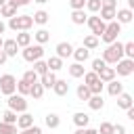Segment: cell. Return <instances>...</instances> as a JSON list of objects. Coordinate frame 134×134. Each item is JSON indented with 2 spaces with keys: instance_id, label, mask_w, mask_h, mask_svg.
<instances>
[{
  "instance_id": "obj_1",
  "label": "cell",
  "mask_w": 134,
  "mask_h": 134,
  "mask_svg": "<svg viewBox=\"0 0 134 134\" xmlns=\"http://www.w3.org/2000/svg\"><path fill=\"white\" fill-rule=\"evenodd\" d=\"M119 59H124V44L115 40V42L107 44V48L103 50V61L107 65H115Z\"/></svg>"
},
{
  "instance_id": "obj_2",
  "label": "cell",
  "mask_w": 134,
  "mask_h": 134,
  "mask_svg": "<svg viewBox=\"0 0 134 134\" xmlns=\"http://www.w3.org/2000/svg\"><path fill=\"white\" fill-rule=\"evenodd\" d=\"M34 25V19L31 15H15L8 19L6 27H10L13 31H29V27Z\"/></svg>"
},
{
  "instance_id": "obj_3",
  "label": "cell",
  "mask_w": 134,
  "mask_h": 134,
  "mask_svg": "<svg viewBox=\"0 0 134 134\" xmlns=\"http://www.w3.org/2000/svg\"><path fill=\"white\" fill-rule=\"evenodd\" d=\"M121 34V23H117L115 19L113 21H109L107 25H105V31H103V36H100V40L105 42V44H111V42H115L117 40V36Z\"/></svg>"
},
{
  "instance_id": "obj_4",
  "label": "cell",
  "mask_w": 134,
  "mask_h": 134,
  "mask_svg": "<svg viewBox=\"0 0 134 134\" xmlns=\"http://www.w3.org/2000/svg\"><path fill=\"white\" fill-rule=\"evenodd\" d=\"M0 92H2L4 96L17 92V77H15L13 73H2V75H0Z\"/></svg>"
},
{
  "instance_id": "obj_5",
  "label": "cell",
  "mask_w": 134,
  "mask_h": 134,
  "mask_svg": "<svg viewBox=\"0 0 134 134\" xmlns=\"http://www.w3.org/2000/svg\"><path fill=\"white\" fill-rule=\"evenodd\" d=\"M21 54H23V59L27 63H34V61L44 57V48H42V44H29V46H25L21 50Z\"/></svg>"
},
{
  "instance_id": "obj_6",
  "label": "cell",
  "mask_w": 134,
  "mask_h": 134,
  "mask_svg": "<svg viewBox=\"0 0 134 134\" xmlns=\"http://www.w3.org/2000/svg\"><path fill=\"white\" fill-rule=\"evenodd\" d=\"M6 103H8V109L15 111V113H23V111H27V100H25V96H21V94H15V92L8 94Z\"/></svg>"
},
{
  "instance_id": "obj_7",
  "label": "cell",
  "mask_w": 134,
  "mask_h": 134,
  "mask_svg": "<svg viewBox=\"0 0 134 134\" xmlns=\"http://www.w3.org/2000/svg\"><path fill=\"white\" fill-rule=\"evenodd\" d=\"M86 23H88V27H90V31H92V36H96V38H100L103 36V31H105V21L98 17V15H92V17H88L86 19Z\"/></svg>"
},
{
  "instance_id": "obj_8",
  "label": "cell",
  "mask_w": 134,
  "mask_h": 134,
  "mask_svg": "<svg viewBox=\"0 0 134 134\" xmlns=\"http://www.w3.org/2000/svg\"><path fill=\"white\" fill-rule=\"evenodd\" d=\"M117 67H113L115 69V75H132L134 73V59H119L117 63H115Z\"/></svg>"
},
{
  "instance_id": "obj_9",
  "label": "cell",
  "mask_w": 134,
  "mask_h": 134,
  "mask_svg": "<svg viewBox=\"0 0 134 134\" xmlns=\"http://www.w3.org/2000/svg\"><path fill=\"white\" fill-rule=\"evenodd\" d=\"M132 17H134L132 8H117V10H115V21H117V23H130Z\"/></svg>"
},
{
  "instance_id": "obj_10",
  "label": "cell",
  "mask_w": 134,
  "mask_h": 134,
  "mask_svg": "<svg viewBox=\"0 0 134 134\" xmlns=\"http://www.w3.org/2000/svg\"><path fill=\"white\" fill-rule=\"evenodd\" d=\"M54 50H57V57H59V59H67V57H71V52H73V46H71L69 42H59Z\"/></svg>"
},
{
  "instance_id": "obj_11",
  "label": "cell",
  "mask_w": 134,
  "mask_h": 134,
  "mask_svg": "<svg viewBox=\"0 0 134 134\" xmlns=\"http://www.w3.org/2000/svg\"><path fill=\"white\" fill-rule=\"evenodd\" d=\"M29 126H34V115H31V113L23 111L21 115H17V128H19V130L29 128Z\"/></svg>"
},
{
  "instance_id": "obj_12",
  "label": "cell",
  "mask_w": 134,
  "mask_h": 134,
  "mask_svg": "<svg viewBox=\"0 0 134 134\" xmlns=\"http://www.w3.org/2000/svg\"><path fill=\"white\" fill-rule=\"evenodd\" d=\"M96 75H98V80H100L103 84H107V82L115 80V69H113V67H107V65H105V67H103V69H100V71H98Z\"/></svg>"
},
{
  "instance_id": "obj_13",
  "label": "cell",
  "mask_w": 134,
  "mask_h": 134,
  "mask_svg": "<svg viewBox=\"0 0 134 134\" xmlns=\"http://www.w3.org/2000/svg\"><path fill=\"white\" fill-rule=\"evenodd\" d=\"M52 92H54L57 96H65V94L69 92L67 80H59V77H57V82H54V86H52Z\"/></svg>"
},
{
  "instance_id": "obj_14",
  "label": "cell",
  "mask_w": 134,
  "mask_h": 134,
  "mask_svg": "<svg viewBox=\"0 0 134 134\" xmlns=\"http://www.w3.org/2000/svg\"><path fill=\"white\" fill-rule=\"evenodd\" d=\"M86 103H88V107H90L92 111H100V109L105 107V100H103L100 94H90V98H88Z\"/></svg>"
},
{
  "instance_id": "obj_15",
  "label": "cell",
  "mask_w": 134,
  "mask_h": 134,
  "mask_svg": "<svg viewBox=\"0 0 134 134\" xmlns=\"http://www.w3.org/2000/svg\"><path fill=\"white\" fill-rule=\"evenodd\" d=\"M15 42H17V46H19V48H25V46H29V44H31V34H29V31H17Z\"/></svg>"
},
{
  "instance_id": "obj_16",
  "label": "cell",
  "mask_w": 134,
  "mask_h": 134,
  "mask_svg": "<svg viewBox=\"0 0 134 134\" xmlns=\"http://www.w3.org/2000/svg\"><path fill=\"white\" fill-rule=\"evenodd\" d=\"M2 50H4L8 57H17V52H19V46H17L15 38H10V40H4V44H2Z\"/></svg>"
},
{
  "instance_id": "obj_17",
  "label": "cell",
  "mask_w": 134,
  "mask_h": 134,
  "mask_svg": "<svg viewBox=\"0 0 134 134\" xmlns=\"http://www.w3.org/2000/svg\"><path fill=\"white\" fill-rule=\"evenodd\" d=\"M71 57L75 59V63H84V61H88V57H90V50H88V48H84V46H80V48H73Z\"/></svg>"
},
{
  "instance_id": "obj_18",
  "label": "cell",
  "mask_w": 134,
  "mask_h": 134,
  "mask_svg": "<svg viewBox=\"0 0 134 134\" xmlns=\"http://www.w3.org/2000/svg\"><path fill=\"white\" fill-rule=\"evenodd\" d=\"M54 82H57V75H54V71H46L44 75H40V84L44 86V90L52 88V86H54Z\"/></svg>"
},
{
  "instance_id": "obj_19",
  "label": "cell",
  "mask_w": 134,
  "mask_h": 134,
  "mask_svg": "<svg viewBox=\"0 0 134 134\" xmlns=\"http://www.w3.org/2000/svg\"><path fill=\"white\" fill-rule=\"evenodd\" d=\"M107 92H109L111 96H117V94L124 92V84L117 82V80H111V82H107Z\"/></svg>"
},
{
  "instance_id": "obj_20",
  "label": "cell",
  "mask_w": 134,
  "mask_h": 134,
  "mask_svg": "<svg viewBox=\"0 0 134 134\" xmlns=\"http://www.w3.org/2000/svg\"><path fill=\"white\" fill-rule=\"evenodd\" d=\"M88 121H90V115L84 113V111H77V113L73 115V124H75L77 128H88Z\"/></svg>"
},
{
  "instance_id": "obj_21",
  "label": "cell",
  "mask_w": 134,
  "mask_h": 134,
  "mask_svg": "<svg viewBox=\"0 0 134 134\" xmlns=\"http://www.w3.org/2000/svg\"><path fill=\"white\" fill-rule=\"evenodd\" d=\"M29 96H31V98H36V100H40V98L44 96V86H42L40 82H34V84H31V88H29Z\"/></svg>"
},
{
  "instance_id": "obj_22",
  "label": "cell",
  "mask_w": 134,
  "mask_h": 134,
  "mask_svg": "<svg viewBox=\"0 0 134 134\" xmlns=\"http://www.w3.org/2000/svg\"><path fill=\"white\" fill-rule=\"evenodd\" d=\"M117 107L119 109H128V107H132V96L128 94V92H121V94H117Z\"/></svg>"
},
{
  "instance_id": "obj_23",
  "label": "cell",
  "mask_w": 134,
  "mask_h": 134,
  "mask_svg": "<svg viewBox=\"0 0 134 134\" xmlns=\"http://www.w3.org/2000/svg\"><path fill=\"white\" fill-rule=\"evenodd\" d=\"M34 40H36V44H46L48 40H50V31L48 29H38L36 34H34Z\"/></svg>"
},
{
  "instance_id": "obj_24",
  "label": "cell",
  "mask_w": 134,
  "mask_h": 134,
  "mask_svg": "<svg viewBox=\"0 0 134 134\" xmlns=\"http://www.w3.org/2000/svg\"><path fill=\"white\" fill-rule=\"evenodd\" d=\"M17 15V6H13V4H2L0 6V17H6V19H10V17H15Z\"/></svg>"
},
{
  "instance_id": "obj_25",
  "label": "cell",
  "mask_w": 134,
  "mask_h": 134,
  "mask_svg": "<svg viewBox=\"0 0 134 134\" xmlns=\"http://www.w3.org/2000/svg\"><path fill=\"white\" fill-rule=\"evenodd\" d=\"M115 10H117V8H105V6H100V10H98L100 15H98V17H100L105 23H109V21L115 19Z\"/></svg>"
},
{
  "instance_id": "obj_26",
  "label": "cell",
  "mask_w": 134,
  "mask_h": 134,
  "mask_svg": "<svg viewBox=\"0 0 134 134\" xmlns=\"http://www.w3.org/2000/svg\"><path fill=\"white\" fill-rule=\"evenodd\" d=\"M31 19H34V23H38V25H46L48 19H50V15H48L46 10H38V13L31 15Z\"/></svg>"
},
{
  "instance_id": "obj_27",
  "label": "cell",
  "mask_w": 134,
  "mask_h": 134,
  "mask_svg": "<svg viewBox=\"0 0 134 134\" xmlns=\"http://www.w3.org/2000/svg\"><path fill=\"white\" fill-rule=\"evenodd\" d=\"M86 19H88V15L84 13V8H82V10H71V21H73L75 25H84Z\"/></svg>"
},
{
  "instance_id": "obj_28",
  "label": "cell",
  "mask_w": 134,
  "mask_h": 134,
  "mask_svg": "<svg viewBox=\"0 0 134 134\" xmlns=\"http://www.w3.org/2000/svg\"><path fill=\"white\" fill-rule=\"evenodd\" d=\"M46 65H48V71H59V69H63V59H59L54 54V57H50L46 61Z\"/></svg>"
},
{
  "instance_id": "obj_29",
  "label": "cell",
  "mask_w": 134,
  "mask_h": 134,
  "mask_svg": "<svg viewBox=\"0 0 134 134\" xmlns=\"http://www.w3.org/2000/svg\"><path fill=\"white\" fill-rule=\"evenodd\" d=\"M84 73H86V69H84L82 63H71V65H69V75H71V77H82Z\"/></svg>"
},
{
  "instance_id": "obj_30",
  "label": "cell",
  "mask_w": 134,
  "mask_h": 134,
  "mask_svg": "<svg viewBox=\"0 0 134 134\" xmlns=\"http://www.w3.org/2000/svg\"><path fill=\"white\" fill-rule=\"evenodd\" d=\"M44 124H46L50 130H54V128H59V124H61V117H59L57 113H48V115L44 117Z\"/></svg>"
},
{
  "instance_id": "obj_31",
  "label": "cell",
  "mask_w": 134,
  "mask_h": 134,
  "mask_svg": "<svg viewBox=\"0 0 134 134\" xmlns=\"http://www.w3.org/2000/svg\"><path fill=\"white\" fill-rule=\"evenodd\" d=\"M82 46H84V48H88V50H94V48H98V38L90 34V36H86V38H84Z\"/></svg>"
},
{
  "instance_id": "obj_32",
  "label": "cell",
  "mask_w": 134,
  "mask_h": 134,
  "mask_svg": "<svg viewBox=\"0 0 134 134\" xmlns=\"http://www.w3.org/2000/svg\"><path fill=\"white\" fill-rule=\"evenodd\" d=\"M75 94H77V98H80V100H88L92 92H90V88H88L86 84H80V86H77V90H75Z\"/></svg>"
},
{
  "instance_id": "obj_33",
  "label": "cell",
  "mask_w": 134,
  "mask_h": 134,
  "mask_svg": "<svg viewBox=\"0 0 134 134\" xmlns=\"http://www.w3.org/2000/svg\"><path fill=\"white\" fill-rule=\"evenodd\" d=\"M17 124H6V121H0V134H19L17 132Z\"/></svg>"
},
{
  "instance_id": "obj_34",
  "label": "cell",
  "mask_w": 134,
  "mask_h": 134,
  "mask_svg": "<svg viewBox=\"0 0 134 134\" xmlns=\"http://www.w3.org/2000/svg\"><path fill=\"white\" fill-rule=\"evenodd\" d=\"M34 71H36L38 75H44V73L48 71V65H46V61H42V59L34 61Z\"/></svg>"
},
{
  "instance_id": "obj_35",
  "label": "cell",
  "mask_w": 134,
  "mask_h": 134,
  "mask_svg": "<svg viewBox=\"0 0 134 134\" xmlns=\"http://www.w3.org/2000/svg\"><path fill=\"white\" fill-rule=\"evenodd\" d=\"M29 88H31V84H27L25 80H19V82H17V92H19L21 96L29 94Z\"/></svg>"
},
{
  "instance_id": "obj_36",
  "label": "cell",
  "mask_w": 134,
  "mask_h": 134,
  "mask_svg": "<svg viewBox=\"0 0 134 134\" xmlns=\"http://www.w3.org/2000/svg\"><path fill=\"white\" fill-rule=\"evenodd\" d=\"M38 77H40V75H38L34 69H27V71L23 73V77H21V80H25L27 84H34V82H38Z\"/></svg>"
},
{
  "instance_id": "obj_37",
  "label": "cell",
  "mask_w": 134,
  "mask_h": 134,
  "mask_svg": "<svg viewBox=\"0 0 134 134\" xmlns=\"http://www.w3.org/2000/svg\"><path fill=\"white\" fill-rule=\"evenodd\" d=\"M86 8H88L92 15H96V13L100 10V0H86Z\"/></svg>"
},
{
  "instance_id": "obj_38",
  "label": "cell",
  "mask_w": 134,
  "mask_h": 134,
  "mask_svg": "<svg viewBox=\"0 0 134 134\" xmlns=\"http://www.w3.org/2000/svg\"><path fill=\"white\" fill-rule=\"evenodd\" d=\"M2 121H6V124H17V113L10 111V109H6L4 115H2Z\"/></svg>"
},
{
  "instance_id": "obj_39",
  "label": "cell",
  "mask_w": 134,
  "mask_h": 134,
  "mask_svg": "<svg viewBox=\"0 0 134 134\" xmlns=\"http://www.w3.org/2000/svg\"><path fill=\"white\" fill-rule=\"evenodd\" d=\"M124 57L126 59H134V42H126L124 44Z\"/></svg>"
},
{
  "instance_id": "obj_40",
  "label": "cell",
  "mask_w": 134,
  "mask_h": 134,
  "mask_svg": "<svg viewBox=\"0 0 134 134\" xmlns=\"http://www.w3.org/2000/svg\"><path fill=\"white\" fill-rule=\"evenodd\" d=\"M82 77H84V84H86V86H90V84H94V82L98 80V75H96L94 71H86Z\"/></svg>"
},
{
  "instance_id": "obj_41",
  "label": "cell",
  "mask_w": 134,
  "mask_h": 134,
  "mask_svg": "<svg viewBox=\"0 0 134 134\" xmlns=\"http://www.w3.org/2000/svg\"><path fill=\"white\" fill-rule=\"evenodd\" d=\"M103 86H105V84H103L100 80H96V82H94V84H90L88 88H90V92H92V94H100V92H103Z\"/></svg>"
},
{
  "instance_id": "obj_42",
  "label": "cell",
  "mask_w": 134,
  "mask_h": 134,
  "mask_svg": "<svg viewBox=\"0 0 134 134\" xmlns=\"http://www.w3.org/2000/svg\"><path fill=\"white\" fill-rule=\"evenodd\" d=\"M19 134H42V128L34 124V126H29V128H23Z\"/></svg>"
},
{
  "instance_id": "obj_43",
  "label": "cell",
  "mask_w": 134,
  "mask_h": 134,
  "mask_svg": "<svg viewBox=\"0 0 134 134\" xmlns=\"http://www.w3.org/2000/svg\"><path fill=\"white\" fill-rule=\"evenodd\" d=\"M111 132H113V124L103 121V124H100V128H98V134H111Z\"/></svg>"
},
{
  "instance_id": "obj_44",
  "label": "cell",
  "mask_w": 134,
  "mask_h": 134,
  "mask_svg": "<svg viewBox=\"0 0 134 134\" xmlns=\"http://www.w3.org/2000/svg\"><path fill=\"white\" fill-rule=\"evenodd\" d=\"M69 6H71V10H82L86 6V0H69Z\"/></svg>"
},
{
  "instance_id": "obj_45",
  "label": "cell",
  "mask_w": 134,
  "mask_h": 134,
  "mask_svg": "<svg viewBox=\"0 0 134 134\" xmlns=\"http://www.w3.org/2000/svg\"><path fill=\"white\" fill-rule=\"evenodd\" d=\"M105 65H107V63H105L103 59H94V61H92V71H94V73H98Z\"/></svg>"
},
{
  "instance_id": "obj_46",
  "label": "cell",
  "mask_w": 134,
  "mask_h": 134,
  "mask_svg": "<svg viewBox=\"0 0 134 134\" xmlns=\"http://www.w3.org/2000/svg\"><path fill=\"white\" fill-rule=\"evenodd\" d=\"M100 6H105V8H117V0H100Z\"/></svg>"
},
{
  "instance_id": "obj_47",
  "label": "cell",
  "mask_w": 134,
  "mask_h": 134,
  "mask_svg": "<svg viewBox=\"0 0 134 134\" xmlns=\"http://www.w3.org/2000/svg\"><path fill=\"white\" fill-rule=\"evenodd\" d=\"M6 2H8V4H13V6H17V8H19V6H27V4H29V2H31V0H6Z\"/></svg>"
},
{
  "instance_id": "obj_48",
  "label": "cell",
  "mask_w": 134,
  "mask_h": 134,
  "mask_svg": "<svg viewBox=\"0 0 134 134\" xmlns=\"http://www.w3.org/2000/svg\"><path fill=\"white\" fill-rule=\"evenodd\" d=\"M75 134H98V130H94V128H77Z\"/></svg>"
},
{
  "instance_id": "obj_49",
  "label": "cell",
  "mask_w": 134,
  "mask_h": 134,
  "mask_svg": "<svg viewBox=\"0 0 134 134\" xmlns=\"http://www.w3.org/2000/svg\"><path fill=\"white\" fill-rule=\"evenodd\" d=\"M111 134H126V126L121 124H113V132Z\"/></svg>"
},
{
  "instance_id": "obj_50",
  "label": "cell",
  "mask_w": 134,
  "mask_h": 134,
  "mask_svg": "<svg viewBox=\"0 0 134 134\" xmlns=\"http://www.w3.org/2000/svg\"><path fill=\"white\" fill-rule=\"evenodd\" d=\"M6 61H8V54H6V52H4L2 48H0V65H4Z\"/></svg>"
},
{
  "instance_id": "obj_51",
  "label": "cell",
  "mask_w": 134,
  "mask_h": 134,
  "mask_svg": "<svg viewBox=\"0 0 134 134\" xmlns=\"http://www.w3.org/2000/svg\"><path fill=\"white\" fill-rule=\"evenodd\" d=\"M4 31H6V23H4V21H0V36H2Z\"/></svg>"
},
{
  "instance_id": "obj_52",
  "label": "cell",
  "mask_w": 134,
  "mask_h": 134,
  "mask_svg": "<svg viewBox=\"0 0 134 134\" xmlns=\"http://www.w3.org/2000/svg\"><path fill=\"white\" fill-rule=\"evenodd\" d=\"M128 8H134V0H128Z\"/></svg>"
},
{
  "instance_id": "obj_53",
  "label": "cell",
  "mask_w": 134,
  "mask_h": 134,
  "mask_svg": "<svg viewBox=\"0 0 134 134\" xmlns=\"http://www.w3.org/2000/svg\"><path fill=\"white\" fill-rule=\"evenodd\" d=\"M34 2H38V4H46L48 0H34Z\"/></svg>"
},
{
  "instance_id": "obj_54",
  "label": "cell",
  "mask_w": 134,
  "mask_h": 134,
  "mask_svg": "<svg viewBox=\"0 0 134 134\" xmlns=\"http://www.w3.org/2000/svg\"><path fill=\"white\" fill-rule=\"evenodd\" d=\"M2 44H4V40H2V36H0V48H2Z\"/></svg>"
},
{
  "instance_id": "obj_55",
  "label": "cell",
  "mask_w": 134,
  "mask_h": 134,
  "mask_svg": "<svg viewBox=\"0 0 134 134\" xmlns=\"http://www.w3.org/2000/svg\"><path fill=\"white\" fill-rule=\"evenodd\" d=\"M2 4H6V0H0V6H2Z\"/></svg>"
}]
</instances>
